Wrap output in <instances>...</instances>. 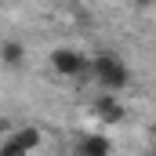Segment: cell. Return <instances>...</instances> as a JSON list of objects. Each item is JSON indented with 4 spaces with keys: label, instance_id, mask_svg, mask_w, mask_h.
<instances>
[{
    "label": "cell",
    "instance_id": "1",
    "mask_svg": "<svg viewBox=\"0 0 156 156\" xmlns=\"http://www.w3.org/2000/svg\"><path fill=\"white\" fill-rule=\"evenodd\" d=\"M91 76L98 80L109 94H120L127 83H131V69H127V62L113 55V51H102V55H94L91 58Z\"/></svg>",
    "mask_w": 156,
    "mask_h": 156
},
{
    "label": "cell",
    "instance_id": "2",
    "mask_svg": "<svg viewBox=\"0 0 156 156\" xmlns=\"http://www.w3.org/2000/svg\"><path fill=\"white\" fill-rule=\"evenodd\" d=\"M51 69L58 76H87L91 73V58L76 47H55L51 51Z\"/></svg>",
    "mask_w": 156,
    "mask_h": 156
},
{
    "label": "cell",
    "instance_id": "3",
    "mask_svg": "<svg viewBox=\"0 0 156 156\" xmlns=\"http://www.w3.org/2000/svg\"><path fill=\"white\" fill-rule=\"evenodd\" d=\"M73 156H113V142L105 134H83L73 145Z\"/></svg>",
    "mask_w": 156,
    "mask_h": 156
},
{
    "label": "cell",
    "instance_id": "4",
    "mask_svg": "<svg viewBox=\"0 0 156 156\" xmlns=\"http://www.w3.org/2000/svg\"><path fill=\"white\" fill-rule=\"evenodd\" d=\"M94 113L105 120V123H120V120H123V102H120L116 94L102 91V94L94 98Z\"/></svg>",
    "mask_w": 156,
    "mask_h": 156
},
{
    "label": "cell",
    "instance_id": "5",
    "mask_svg": "<svg viewBox=\"0 0 156 156\" xmlns=\"http://www.w3.org/2000/svg\"><path fill=\"white\" fill-rule=\"evenodd\" d=\"M0 62H4L7 69H18V66L26 62V44H18V40H4V44H0Z\"/></svg>",
    "mask_w": 156,
    "mask_h": 156
},
{
    "label": "cell",
    "instance_id": "6",
    "mask_svg": "<svg viewBox=\"0 0 156 156\" xmlns=\"http://www.w3.org/2000/svg\"><path fill=\"white\" fill-rule=\"evenodd\" d=\"M11 138H15V142H18V145L26 149V153H33V149H37L40 142H44V134H40V127H22V131H15Z\"/></svg>",
    "mask_w": 156,
    "mask_h": 156
},
{
    "label": "cell",
    "instance_id": "7",
    "mask_svg": "<svg viewBox=\"0 0 156 156\" xmlns=\"http://www.w3.org/2000/svg\"><path fill=\"white\" fill-rule=\"evenodd\" d=\"M0 156H29V153H26V149H22V145H18L11 134H7V138L0 142Z\"/></svg>",
    "mask_w": 156,
    "mask_h": 156
},
{
    "label": "cell",
    "instance_id": "8",
    "mask_svg": "<svg viewBox=\"0 0 156 156\" xmlns=\"http://www.w3.org/2000/svg\"><path fill=\"white\" fill-rule=\"evenodd\" d=\"M4 131H7V120H4V116H0V134H4Z\"/></svg>",
    "mask_w": 156,
    "mask_h": 156
},
{
    "label": "cell",
    "instance_id": "9",
    "mask_svg": "<svg viewBox=\"0 0 156 156\" xmlns=\"http://www.w3.org/2000/svg\"><path fill=\"white\" fill-rule=\"evenodd\" d=\"M153 156H156V145H153Z\"/></svg>",
    "mask_w": 156,
    "mask_h": 156
}]
</instances>
